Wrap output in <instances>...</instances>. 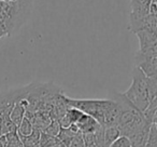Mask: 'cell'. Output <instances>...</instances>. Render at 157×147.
<instances>
[{"label":"cell","mask_w":157,"mask_h":147,"mask_svg":"<svg viewBox=\"0 0 157 147\" xmlns=\"http://www.w3.org/2000/svg\"><path fill=\"white\" fill-rule=\"evenodd\" d=\"M70 107H75L95 118L102 127H116L121 107L114 100H75L66 97Z\"/></svg>","instance_id":"obj_1"},{"label":"cell","mask_w":157,"mask_h":147,"mask_svg":"<svg viewBox=\"0 0 157 147\" xmlns=\"http://www.w3.org/2000/svg\"><path fill=\"white\" fill-rule=\"evenodd\" d=\"M111 99L114 100L121 107V114L116 122V127L120 130L121 135L129 137L147 123H152L145 118L139 108L129 101L125 93L113 92Z\"/></svg>","instance_id":"obj_2"},{"label":"cell","mask_w":157,"mask_h":147,"mask_svg":"<svg viewBox=\"0 0 157 147\" xmlns=\"http://www.w3.org/2000/svg\"><path fill=\"white\" fill-rule=\"evenodd\" d=\"M125 95L142 112L146 109L148 103H150L148 77H146L145 74L138 66L133 68L132 84L129 87L128 90L125 92Z\"/></svg>","instance_id":"obj_3"},{"label":"cell","mask_w":157,"mask_h":147,"mask_svg":"<svg viewBox=\"0 0 157 147\" xmlns=\"http://www.w3.org/2000/svg\"><path fill=\"white\" fill-rule=\"evenodd\" d=\"M152 0H130V15L129 18L136 20L150 14V5Z\"/></svg>","instance_id":"obj_4"},{"label":"cell","mask_w":157,"mask_h":147,"mask_svg":"<svg viewBox=\"0 0 157 147\" xmlns=\"http://www.w3.org/2000/svg\"><path fill=\"white\" fill-rule=\"evenodd\" d=\"M75 125L78 129V132H81L82 134L96 133V132L101 128L100 123H99L96 119L93 118V117L90 116V115L85 114V112L82 115V117L78 119V121L75 123Z\"/></svg>","instance_id":"obj_5"},{"label":"cell","mask_w":157,"mask_h":147,"mask_svg":"<svg viewBox=\"0 0 157 147\" xmlns=\"http://www.w3.org/2000/svg\"><path fill=\"white\" fill-rule=\"evenodd\" d=\"M153 123H147L146 125H144L142 129H140L139 131H137L136 133H133L132 135L129 136V141L132 147H145L146 143L148 140V135H150L151 127Z\"/></svg>","instance_id":"obj_6"},{"label":"cell","mask_w":157,"mask_h":147,"mask_svg":"<svg viewBox=\"0 0 157 147\" xmlns=\"http://www.w3.org/2000/svg\"><path fill=\"white\" fill-rule=\"evenodd\" d=\"M28 106V101L26 97L20 100L18 102H16L15 105L13 106L10 114V118L16 125V127L20 125V123L22 122L23 119L26 117V108Z\"/></svg>","instance_id":"obj_7"},{"label":"cell","mask_w":157,"mask_h":147,"mask_svg":"<svg viewBox=\"0 0 157 147\" xmlns=\"http://www.w3.org/2000/svg\"><path fill=\"white\" fill-rule=\"evenodd\" d=\"M84 112L82 110L78 109L75 107H69V109L67 110V112L65 114V116L61 117L59 119V123H60L61 128H69L71 125H74L78 121V119L81 118L82 115Z\"/></svg>","instance_id":"obj_8"},{"label":"cell","mask_w":157,"mask_h":147,"mask_svg":"<svg viewBox=\"0 0 157 147\" xmlns=\"http://www.w3.org/2000/svg\"><path fill=\"white\" fill-rule=\"evenodd\" d=\"M137 66L141 68L142 71L146 75V77L148 78L157 77V56L144 59V61L140 62Z\"/></svg>","instance_id":"obj_9"},{"label":"cell","mask_w":157,"mask_h":147,"mask_svg":"<svg viewBox=\"0 0 157 147\" xmlns=\"http://www.w3.org/2000/svg\"><path fill=\"white\" fill-rule=\"evenodd\" d=\"M136 35H137L138 40H139L140 49H143L145 47L150 46V44L154 43L155 41H157V34L154 33V31L143 29V31H137Z\"/></svg>","instance_id":"obj_10"},{"label":"cell","mask_w":157,"mask_h":147,"mask_svg":"<svg viewBox=\"0 0 157 147\" xmlns=\"http://www.w3.org/2000/svg\"><path fill=\"white\" fill-rule=\"evenodd\" d=\"M31 122H33V129L40 130V131H44L46 127L50 125V122L52 121L50 115L46 114V112H36V115L30 119Z\"/></svg>","instance_id":"obj_11"},{"label":"cell","mask_w":157,"mask_h":147,"mask_svg":"<svg viewBox=\"0 0 157 147\" xmlns=\"http://www.w3.org/2000/svg\"><path fill=\"white\" fill-rule=\"evenodd\" d=\"M78 133V132L74 131L73 129H71V128H61L60 132H59L58 134V140L60 141V143L63 145H65L66 147H68L70 145V143H71L72 138L75 136V134Z\"/></svg>","instance_id":"obj_12"},{"label":"cell","mask_w":157,"mask_h":147,"mask_svg":"<svg viewBox=\"0 0 157 147\" xmlns=\"http://www.w3.org/2000/svg\"><path fill=\"white\" fill-rule=\"evenodd\" d=\"M59 143H60V141L58 140L57 136H53L45 133V132H41L39 141L40 147H54L58 145Z\"/></svg>","instance_id":"obj_13"},{"label":"cell","mask_w":157,"mask_h":147,"mask_svg":"<svg viewBox=\"0 0 157 147\" xmlns=\"http://www.w3.org/2000/svg\"><path fill=\"white\" fill-rule=\"evenodd\" d=\"M33 122H31V120L28 117H25L22 120V122L20 123V125L17 127V133L20 135L27 136V135H30L33 133Z\"/></svg>","instance_id":"obj_14"},{"label":"cell","mask_w":157,"mask_h":147,"mask_svg":"<svg viewBox=\"0 0 157 147\" xmlns=\"http://www.w3.org/2000/svg\"><path fill=\"white\" fill-rule=\"evenodd\" d=\"M8 138V145L7 147H23V144L21 142L20 135H18L17 131L11 132V133L6 134Z\"/></svg>","instance_id":"obj_15"},{"label":"cell","mask_w":157,"mask_h":147,"mask_svg":"<svg viewBox=\"0 0 157 147\" xmlns=\"http://www.w3.org/2000/svg\"><path fill=\"white\" fill-rule=\"evenodd\" d=\"M61 130V127H60V123H59L58 120H52L50 122V125L44 129V131L42 132H45V133L50 134V135H53V136H58L59 132Z\"/></svg>","instance_id":"obj_16"},{"label":"cell","mask_w":157,"mask_h":147,"mask_svg":"<svg viewBox=\"0 0 157 147\" xmlns=\"http://www.w3.org/2000/svg\"><path fill=\"white\" fill-rule=\"evenodd\" d=\"M110 147H132L130 144V141L127 136L121 135L117 140H115L113 143L111 144Z\"/></svg>","instance_id":"obj_17"},{"label":"cell","mask_w":157,"mask_h":147,"mask_svg":"<svg viewBox=\"0 0 157 147\" xmlns=\"http://www.w3.org/2000/svg\"><path fill=\"white\" fill-rule=\"evenodd\" d=\"M68 147H87L83 140V135H82L81 132H78V133L75 134L73 138H72L71 143Z\"/></svg>","instance_id":"obj_18"},{"label":"cell","mask_w":157,"mask_h":147,"mask_svg":"<svg viewBox=\"0 0 157 147\" xmlns=\"http://www.w3.org/2000/svg\"><path fill=\"white\" fill-rule=\"evenodd\" d=\"M83 135V140L85 142L86 146L90 147V146H94L95 142H96V135L95 133H85V134H82Z\"/></svg>","instance_id":"obj_19"},{"label":"cell","mask_w":157,"mask_h":147,"mask_svg":"<svg viewBox=\"0 0 157 147\" xmlns=\"http://www.w3.org/2000/svg\"><path fill=\"white\" fill-rule=\"evenodd\" d=\"M8 145V138L7 135L3 134V135L0 136V147H7Z\"/></svg>","instance_id":"obj_20"},{"label":"cell","mask_w":157,"mask_h":147,"mask_svg":"<svg viewBox=\"0 0 157 147\" xmlns=\"http://www.w3.org/2000/svg\"><path fill=\"white\" fill-rule=\"evenodd\" d=\"M6 34H7V31H5V28H3V27L1 26V24H0V37H1L2 35H6Z\"/></svg>","instance_id":"obj_21"},{"label":"cell","mask_w":157,"mask_h":147,"mask_svg":"<svg viewBox=\"0 0 157 147\" xmlns=\"http://www.w3.org/2000/svg\"><path fill=\"white\" fill-rule=\"evenodd\" d=\"M153 125H157V112H156V114H155V116H154V119H153Z\"/></svg>","instance_id":"obj_22"},{"label":"cell","mask_w":157,"mask_h":147,"mask_svg":"<svg viewBox=\"0 0 157 147\" xmlns=\"http://www.w3.org/2000/svg\"><path fill=\"white\" fill-rule=\"evenodd\" d=\"M25 147H40V144H39V143H37V144L28 145V146H25Z\"/></svg>","instance_id":"obj_23"},{"label":"cell","mask_w":157,"mask_h":147,"mask_svg":"<svg viewBox=\"0 0 157 147\" xmlns=\"http://www.w3.org/2000/svg\"><path fill=\"white\" fill-rule=\"evenodd\" d=\"M3 135V131H2V125H1V120H0V136Z\"/></svg>","instance_id":"obj_24"},{"label":"cell","mask_w":157,"mask_h":147,"mask_svg":"<svg viewBox=\"0 0 157 147\" xmlns=\"http://www.w3.org/2000/svg\"><path fill=\"white\" fill-rule=\"evenodd\" d=\"M54 147H66V146H65V145L61 144V143H59L58 145H56V146H54Z\"/></svg>","instance_id":"obj_25"},{"label":"cell","mask_w":157,"mask_h":147,"mask_svg":"<svg viewBox=\"0 0 157 147\" xmlns=\"http://www.w3.org/2000/svg\"><path fill=\"white\" fill-rule=\"evenodd\" d=\"M152 2H154V3H155V5H156V6H157V0H152Z\"/></svg>","instance_id":"obj_26"}]
</instances>
